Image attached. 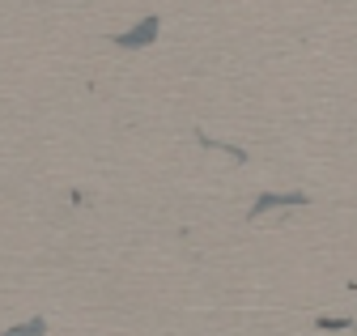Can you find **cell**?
Masks as SVG:
<instances>
[{
	"mask_svg": "<svg viewBox=\"0 0 357 336\" xmlns=\"http://www.w3.org/2000/svg\"><path fill=\"white\" fill-rule=\"evenodd\" d=\"M0 336H47V319H43V315H30L26 323H17V328H5Z\"/></svg>",
	"mask_w": 357,
	"mask_h": 336,
	"instance_id": "3",
	"label": "cell"
},
{
	"mask_svg": "<svg viewBox=\"0 0 357 336\" xmlns=\"http://www.w3.org/2000/svg\"><path fill=\"white\" fill-rule=\"evenodd\" d=\"M315 328H324V332H349L353 323H349V319H336V315H319Z\"/></svg>",
	"mask_w": 357,
	"mask_h": 336,
	"instance_id": "4",
	"label": "cell"
},
{
	"mask_svg": "<svg viewBox=\"0 0 357 336\" xmlns=\"http://www.w3.org/2000/svg\"><path fill=\"white\" fill-rule=\"evenodd\" d=\"M302 204H310V196H306V192H264V196L247 208V222L255 226L259 217L273 213V208H302Z\"/></svg>",
	"mask_w": 357,
	"mask_h": 336,
	"instance_id": "1",
	"label": "cell"
},
{
	"mask_svg": "<svg viewBox=\"0 0 357 336\" xmlns=\"http://www.w3.org/2000/svg\"><path fill=\"white\" fill-rule=\"evenodd\" d=\"M162 34V17H141L137 26H132V30H123V34H115L111 38V43L119 47V52H145L149 43H153V38Z\"/></svg>",
	"mask_w": 357,
	"mask_h": 336,
	"instance_id": "2",
	"label": "cell"
}]
</instances>
